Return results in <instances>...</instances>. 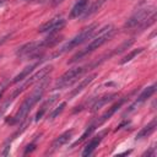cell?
Here are the masks:
<instances>
[{
    "label": "cell",
    "instance_id": "obj_1",
    "mask_svg": "<svg viewBox=\"0 0 157 157\" xmlns=\"http://www.w3.org/2000/svg\"><path fill=\"white\" fill-rule=\"evenodd\" d=\"M48 85V77H43L40 81H39V85L33 90V92L26 97V99L22 102L20 109L17 110V113L15 114V117H12V119L10 120V124H16V123H21L26 117L27 114L32 110V108L40 101V98L43 97V93L45 91V87Z\"/></svg>",
    "mask_w": 157,
    "mask_h": 157
},
{
    "label": "cell",
    "instance_id": "obj_2",
    "mask_svg": "<svg viewBox=\"0 0 157 157\" xmlns=\"http://www.w3.org/2000/svg\"><path fill=\"white\" fill-rule=\"evenodd\" d=\"M114 33H115V28H114L113 25H108V26H105L104 28H102V29L99 31V33L90 42L88 45H86L83 49H81L78 53H76V54L69 60V64L83 59L85 56H87L88 54H91L92 52H94L96 49H98L99 47H102L105 42H108V40L113 37Z\"/></svg>",
    "mask_w": 157,
    "mask_h": 157
},
{
    "label": "cell",
    "instance_id": "obj_3",
    "mask_svg": "<svg viewBox=\"0 0 157 157\" xmlns=\"http://www.w3.org/2000/svg\"><path fill=\"white\" fill-rule=\"evenodd\" d=\"M103 60H104V59L97 60V61L91 63V64H87V65H85V66H77V67H74V69L67 70L66 72H64V74L59 77V80L56 81V83H55V86H54V90L64 88V87H67V86L72 85L75 81H77V78H78L80 76H82L86 71H88V70H91V69L98 66Z\"/></svg>",
    "mask_w": 157,
    "mask_h": 157
},
{
    "label": "cell",
    "instance_id": "obj_4",
    "mask_svg": "<svg viewBox=\"0 0 157 157\" xmlns=\"http://www.w3.org/2000/svg\"><path fill=\"white\" fill-rule=\"evenodd\" d=\"M97 28H98V25H97V23H92V25H90L88 27L83 28L77 36H75L72 39H70L69 42H66V43L60 48V50H58V53L54 54V56L61 55V54H64V53H66V52H69V50H71V49L78 47L80 44H82V43L86 42L87 39L92 38V37L94 36V33L97 32Z\"/></svg>",
    "mask_w": 157,
    "mask_h": 157
},
{
    "label": "cell",
    "instance_id": "obj_5",
    "mask_svg": "<svg viewBox=\"0 0 157 157\" xmlns=\"http://www.w3.org/2000/svg\"><path fill=\"white\" fill-rule=\"evenodd\" d=\"M53 70V66L52 65H49V66H45V67H43V69H40L38 72H36L33 76H31V77H27V78H25V81H23V83L22 85H20L13 92H12V94L10 96V98L13 101L20 93H22L27 87H29V86H32L33 83H36V82H38V81H40L43 77H45V76H48V74L50 72Z\"/></svg>",
    "mask_w": 157,
    "mask_h": 157
},
{
    "label": "cell",
    "instance_id": "obj_6",
    "mask_svg": "<svg viewBox=\"0 0 157 157\" xmlns=\"http://www.w3.org/2000/svg\"><path fill=\"white\" fill-rule=\"evenodd\" d=\"M156 11L152 9V7H144V9H140L137 10L124 25L125 28H134V27H137L140 26L147 17H150L152 13H155Z\"/></svg>",
    "mask_w": 157,
    "mask_h": 157
},
{
    "label": "cell",
    "instance_id": "obj_7",
    "mask_svg": "<svg viewBox=\"0 0 157 157\" xmlns=\"http://www.w3.org/2000/svg\"><path fill=\"white\" fill-rule=\"evenodd\" d=\"M66 25V20H64L60 16H56L49 21H47L45 23H43L39 28L38 32L39 33H49V34H54L55 32L60 31L61 28H64V26Z\"/></svg>",
    "mask_w": 157,
    "mask_h": 157
},
{
    "label": "cell",
    "instance_id": "obj_8",
    "mask_svg": "<svg viewBox=\"0 0 157 157\" xmlns=\"http://www.w3.org/2000/svg\"><path fill=\"white\" fill-rule=\"evenodd\" d=\"M39 50H42L39 48V42H29L23 44L21 48H18L16 54L17 56H21V58H33L38 55Z\"/></svg>",
    "mask_w": 157,
    "mask_h": 157
},
{
    "label": "cell",
    "instance_id": "obj_9",
    "mask_svg": "<svg viewBox=\"0 0 157 157\" xmlns=\"http://www.w3.org/2000/svg\"><path fill=\"white\" fill-rule=\"evenodd\" d=\"M105 134H107V130H104V131L99 132L98 135L93 136V137L88 141V144L85 146V148H83V151H82V156H83V157H86V156L92 155V153H93V151L98 147V145H99V144H101V141L103 140V137H104V135H105Z\"/></svg>",
    "mask_w": 157,
    "mask_h": 157
},
{
    "label": "cell",
    "instance_id": "obj_10",
    "mask_svg": "<svg viewBox=\"0 0 157 157\" xmlns=\"http://www.w3.org/2000/svg\"><path fill=\"white\" fill-rule=\"evenodd\" d=\"M155 91H156V83H153V85H151V86H148V87H146L141 93H140V96L137 97V99L134 102V104L132 105H130V108L128 109V113H130V112H132L134 109H135V107H139L140 104H142L145 101H147L153 93H155Z\"/></svg>",
    "mask_w": 157,
    "mask_h": 157
},
{
    "label": "cell",
    "instance_id": "obj_11",
    "mask_svg": "<svg viewBox=\"0 0 157 157\" xmlns=\"http://www.w3.org/2000/svg\"><path fill=\"white\" fill-rule=\"evenodd\" d=\"M125 101H126V98H121V99H119L117 103H114L110 108H108V110H107L104 114H102V115H101V117L94 121V124H96L97 126H99V125H102L103 123H105L108 119H110V118H112V115H113V114H114V113H115V112H117V110H118V109L124 104V102H125Z\"/></svg>",
    "mask_w": 157,
    "mask_h": 157
},
{
    "label": "cell",
    "instance_id": "obj_12",
    "mask_svg": "<svg viewBox=\"0 0 157 157\" xmlns=\"http://www.w3.org/2000/svg\"><path fill=\"white\" fill-rule=\"evenodd\" d=\"M118 97V93H108V94H104V96H102V97H99L98 99H96L94 102H93V104L91 105V112L92 113H96L97 110H99L103 105H105L107 103H109L110 101H113L114 98H117Z\"/></svg>",
    "mask_w": 157,
    "mask_h": 157
},
{
    "label": "cell",
    "instance_id": "obj_13",
    "mask_svg": "<svg viewBox=\"0 0 157 157\" xmlns=\"http://www.w3.org/2000/svg\"><path fill=\"white\" fill-rule=\"evenodd\" d=\"M96 76H97V74H92V75H90V76L85 77V78H83V80H82V81H81V82H80V83H78V85H77V86H76V87H75V88L69 93L67 98H69V99H72L75 96H77L80 92H82V91H83V90H85V88H86V87H87V86H88V85L94 80V77H96Z\"/></svg>",
    "mask_w": 157,
    "mask_h": 157
},
{
    "label": "cell",
    "instance_id": "obj_14",
    "mask_svg": "<svg viewBox=\"0 0 157 157\" xmlns=\"http://www.w3.org/2000/svg\"><path fill=\"white\" fill-rule=\"evenodd\" d=\"M71 136H72V130L65 131V132H63L61 135H59V136L53 141V144H52V151H55V150L60 148L61 146H64L65 144H67V142L70 141Z\"/></svg>",
    "mask_w": 157,
    "mask_h": 157
},
{
    "label": "cell",
    "instance_id": "obj_15",
    "mask_svg": "<svg viewBox=\"0 0 157 157\" xmlns=\"http://www.w3.org/2000/svg\"><path fill=\"white\" fill-rule=\"evenodd\" d=\"M88 6V0H77L74 7L71 9L70 12V18H76L78 16H82V13L86 11Z\"/></svg>",
    "mask_w": 157,
    "mask_h": 157
},
{
    "label": "cell",
    "instance_id": "obj_16",
    "mask_svg": "<svg viewBox=\"0 0 157 157\" xmlns=\"http://www.w3.org/2000/svg\"><path fill=\"white\" fill-rule=\"evenodd\" d=\"M156 126H157V119L153 118L147 125H145V126L136 134V140H140V139H144V137L150 136V135L156 130Z\"/></svg>",
    "mask_w": 157,
    "mask_h": 157
},
{
    "label": "cell",
    "instance_id": "obj_17",
    "mask_svg": "<svg viewBox=\"0 0 157 157\" xmlns=\"http://www.w3.org/2000/svg\"><path fill=\"white\" fill-rule=\"evenodd\" d=\"M39 64H40V61H37V63H34V64H31V65L26 66L18 75H16V76L13 77L12 83H17V82H21V81H23L25 78H27V77L29 76V74L33 72V70H34L37 66H39Z\"/></svg>",
    "mask_w": 157,
    "mask_h": 157
},
{
    "label": "cell",
    "instance_id": "obj_18",
    "mask_svg": "<svg viewBox=\"0 0 157 157\" xmlns=\"http://www.w3.org/2000/svg\"><path fill=\"white\" fill-rule=\"evenodd\" d=\"M63 39L61 36H56L55 33L54 34H49L48 38L43 39L42 42H39V48L40 49H45V48H53L55 47L58 43H60Z\"/></svg>",
    "mask_w": 157,
    "mask_h": 157
},
{
    "label": "cell",
    "instance_id": "obj_19",
    "mask_svg": "<svg viewBox=\"0 0 157 157\" xmlns=\"http://www.w3.org/2000/svg\"><path fill=\"white\" fill-rule=\"evenodd\" d=\"M105 1H107V0H96L94 2H92V4L86 9V11L82 13V17H83V18H87V17L92 16L93 13H96V12L103 6V4H104Z\"/></svg>",
    "mask_w": 157,
    "mask_h": 157
},
{
    "label": "cell",
    "instance_id": "obj_20",
    "mask_svg": "<svg viewBox=\"0 0 157 157\" xmlns=\"http://www.w3.org/2000/svg\"><path fill=\"white\" fill-rule=\"evenodd\" d=\"M58 97H59L58 94H54V96H52L49 99H47V101L42 104V107L39 108V110H38V112H37V114H36V120H37V121H38L39 119H42V117L45 114V112L48 110V108H49V107H50V105L56 101V98H58Z\"/></svg>",
    "mask_w": 157,
    "mask_h": 157
},
{
    "label": "cell",
    "instance_id": "obj_21",
    "mask_svg": "<svg viewBox=\"0 0 157 157\" xmlns=\"http://www.w3.org/2000/svg\"><path fill=\"white\" fill-rule=\"evenodd\" d=\"M96 128H97V125H96L94 123H92V124H91V125H90V126H88V128L85 130V132L81 135V137H80V139H78V140H77V141H76V142L72 145V147H74V146H76V145H78V144H81L83 140H86L88 136H91V134H92V132L96 130Z\"/></svg>",
    "mask_w": 157,
    "mask_h": 157
},
{
    "label": "cell",
    "instance_id": "obj_22",
    "mask_svg": "<svg viewBox=\"0 0 157 157\" xmlns=\"http://www.w3.org/2000/svg\"><path fill=\"white\" fill-rule=\"evenodd\" d=\"M144 49H145V48H137V49L131 50V52H130V53H128L125 56H123V59L120 60V64H125V63L131 61L136 55H139L140 53H142V52H144Z\"/></svg>",
    "mask_w": 157,
    "mask_h": 157
},
{
    "label": "cell",
    "instance_id": "obj_23",
    "mask_svg": "<svg viewBox=\"0 0 157 157\" xmlns=\"http://www.w3.org/2000/svg\"><path fill=\"white\" fill-rule=\"evenodd\" d=\"M134 43V39H130V40H126V42H124L123 44H120L119 47H117L110 54H109V56H112V55H115V54H119V53H121V52H124L125 49H128L131 44Z\"/></svg>",
    "mask_w": 157,
    "mask_h": 157
},
{
    "label": "cell",
    "instance_id": "obj_24",
    "mask_svg": "<svg viewBox=\"0 0 157 157\" xmlns=\"http://www.w3.org/2000/svg\"><path fill=\"white\" fill-rule=\"evenodd\" d=\"M65 107H66V102H61L60 104H59V107H56L50 114H49V117H48V119L49 120H53V119H55L59 114H61L63 113V110L65 109Z\"/></svg>",
    "mask_w": 157,
    "mask_h": 157
},
{
    "label": "cell",
    "instance_id": "obj_25",
    "mask_svg": "<svg viewBox=\"0 0 157 157\" xmlns=\"http://www.w3.org/2000/svg\"><path fill=\"white\" fill-rule=\"evenodd\" d=\"M36 150V144L34 142H32V144H29V145H27L26 146V150H25V152H23V155H28V153H31L32 151H34Z\"/></svg>",
    "mask_w": 157,
    "mask_h": 157
},
{
    "label": "cell",
    "instance_id": "obj_26",
    "mask_svg": "<svg viewBox=\"0 0 157 157\" xmlns=\"http://www.w3.org/2000/svg\"><path fill=\"white\" fill-rule=\"evenodd\" d=\"M155 150H156V147H150V150L148 151H146L142 156H147V157H151V156H155Z\"/></svg>",
    "mask_w": 157,
    "mask_h": 157
},
{
    "label": "cell",
    "instance_id": "obj_27",
    "mask_svg": "<svg viewBox=\"0 0 157 157\" xmlns=\"http://www.w3.org/2000/svg\"><path fill=\"white\" fill-rule=\"evenodd\" d=\"M9 152H10V146H5V150L1 152V155H2V156H7Z\"/></svg>",
    "mask_w": 157,
    "mask_h": 157
},
{
    "label": "cell",
    "instance_id": "obj_28",
    "mask_svg": "<svg viewBox=\"0 0 157 157\" xmlns=\"http://www.w3.org/2000/svg\"><path fill=\"white\" fill-rule=\"evenodd\" d=\"M10 37H11V34H6V36H5V37H2V38H1V39H0V45H1V44H2V43H5V42H6V40H7V38H10Z\"/></svg>",
    "mask_w": 157,
    "mask_h": 157
},
{
    "label": "cell",
    "instance_id": "obj_29",
    "mask_svg": "<svg viewBox=\"0 0 157 157\" xmlns=\"http://www.w3.org/2000/svg\"><path fill=\"white\" fill-rule=\"evenodd\" d=\"M64 0H53V2H52V5L53 6H56V5H59V4H61Z\"/></svg>",
    "mask_w": 157,
    "mask_h": 157
},
{
    "label": "cell",
    "instance_id": "obj_30",
    "mask_svg": "<svg viewBox=\"0 0 157 157\" xmlns=\"http://www.w3.org/2000/svg\"><path fill=\"white\" fill-rule=\"evenodd\" d=\"M4 92H5V88H1V90H0V99L2 98V94H4Z\"/></svg>",
    "mask_w": 157,
    "mask_h": 157
}]
</instances>
